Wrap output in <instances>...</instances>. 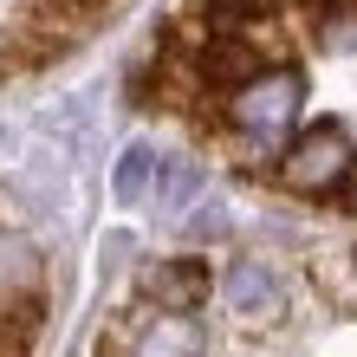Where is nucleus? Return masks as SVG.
I'll use <instances>...</instances> for the list:
<instances>
[{
    "label": "nucleus",
    "instance_id": "nucleus-9",
    "mask_svg": "<svg viewBox=\"0 0 357 357\" xmlns=\"http://www.w3.org/2000/svg\"><path fill=\"white\" fill-rule=\"evenodd\" d=\"M273 13V0H208V33H247Z\"/></svg>",
    "mask_w": 357,
    "mask_h": 357
},
{
    "label": "nucleus",
    "instance_id": "nucleus-3",
    "mask_svg": "<svg viewBox=\"0 0 357 357\" xmlns=\"http://www.w3.org/2000/svg\"><path fill=\"white\" fill-rule=\"evenodd\" d=\"M221 292H227V305H234L241 319H280V305H286L280 273L260 266V260H241V266L221 280Z\"/></svg>",
    "mask_w": 357,
    "mask_h": 357
},
{
    "label": "nucleus",
    "instance_id": "nucleus-6",
    "mask_svg": "<svg viewBox=\"0 0 357 357\" xmlns=\"http://www.w3.org/2000/svg\"><path fill=\"white\" fill-rule=\"evenodd\" d=\"M202 351H208V338L188 312H156L150 331L137 338V357H202Z\"/></svg>",
    "mask_w": 357,
    "mask_h": 357
},
{
    "label": "nucleus",
    "instance_id": "nucleus-7",
    "mask_svg": "<svg viewBox=\"0 0 357 357\" xmlns=\"http://www.w3.org/2000/svg\"><path fill=\"white\" fill-rule=\"evenodd\" d=\"M39 312V292H0V357H33Z\"/></svg>",
    "mask_w": 357,
    "mask_h": 357
},
{
    "label": "nucleus",
    "instance_id": "nucleus-2",
    "mask_svg": "<svg viewBox=\"0 0 357 357\" xmlns=\"http://www.w3.org/2000/svg\"><path fill=\"white\" fill-rule=\"evenodd\" d=\"M357 169V150H351V130L344 123H312L286 143L280 156V182L292 195H338L344 176Z\"/></svg>",
    "mask_w": 357,
    "mask_h": 357
},
{
    "label": "nucleus",
    "instance_id": "nucleus-1",
    "mask_svg": "<svg viewBox=\"0 0 357 357\" xmlns=\"http://www.w3.org/2000/svg\"><path fill=\"white\" fill-rule=\"evenodd\" d=\"M299 104H305V72L299 66H260L247 85L227 91V123L254 143H280L292 123H299Z\"/></svg>",
    "mask_w": 357,
    "mask_h": 357
},
{
    "label": "nucleus",
    "instance_id": "nucleus-5",
    "mask_svg": "<svg viewBox=\"0 0 357 357\" xmlns=\"http://www.w3.org/2000/svg\"><path fill=\"white\" fill-rule=\"evenodd\" d=\"M156 292V305L162 312H188L195 299H208V266L202 260H162V266H150V280H143Z\"/></svg>",
    "mask_w": 357,
    "mask_h": 357
},
{
    "label": "nucleus",
    "instance_id": "nucleus-10",
    "mask_svg": "<svg viewBox=\"0 0 357 357\" xmlns=\"http://www.w3.org/2000/svg\"><path fill=\"white\" fill-rule=\"evenodd\" d=\"M344 202H351V215H357V169L344 176Z\"/></svg>",
    "mask_w": 357,
    "mask_h": 357
},
{
    "label": "nucleus",
    "instance_id": "nucleus-8",
    "mask_svg": "<svg viewBox=\"0 0 357 357\" xmlns=\"http://www.w3.org/2000/svg\"><path fill=\"white\" fill-rule=\"evenodd\" d=\"M156 169H162V156L150 150V143H130L123 162H117V176H111L117 202H143V195H150V182H156Z\"/></svg>",
    "mask_w": 357,
    "mask_h": 357
},
{
    "label": "nucleus",
    "instance_id": "nucleus-4",
    "mask_svg": "<svg viewBox=\"0 0 357 357\" xmlns=\"http://www.w3.org/2000/svg\"><path fill=\"white\" fill-rule=\"evenodd\" d=\"M260 66H266V52L247 46V33H208V46H202V78H208V85H227V91H234Z\"/></svg>",
    "mask_w": 357,
    "mask_h": 357
}]
</instances>
